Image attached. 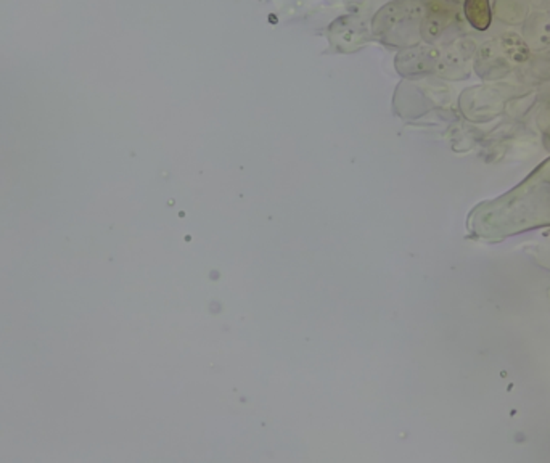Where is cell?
Here are the masks:
<instances>
[{"instance_id": "6da1fadb", "label": "cell", "mask_w": 550, "mask_h": 463, "mask_svg": "<svg viewBox=\"0 0 550 463\" xmlns=\"http://www.w3.org/2000/svg\"><path fill=\"white\" fill-rule=\"evenodd\" d=\"M464 13L466 21L476 31H486L491 26L492 13L490 0H466Z\"/></svg>"}]
</instances>
